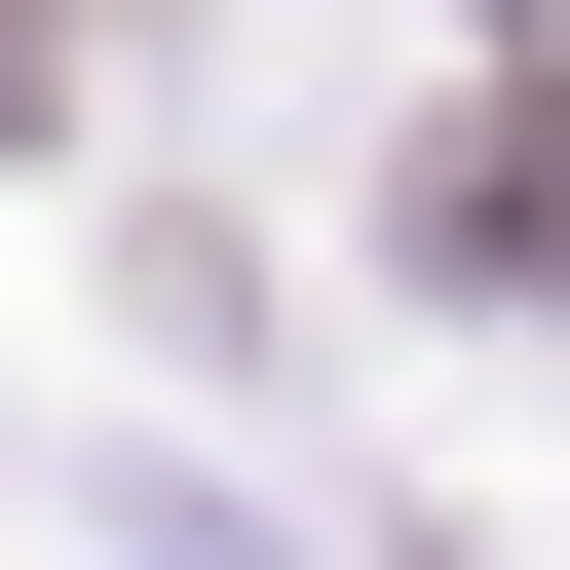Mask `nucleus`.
I'll return each instance as SVG.
<instances>
[{"instance_id": "f257e3e1", "label": "nucleus", "mask_w": 570, "mask_h": 570, "mask_svg": "<svg viewBox=\"0 0 570 570\" xmlns=\"http://www.w3.org/2000/svg\"><path fill=\"white\" fill-rule=\"evenodd\" d=\"M0 115H39V0H0Z\"/></svg>"}]
</instances>
